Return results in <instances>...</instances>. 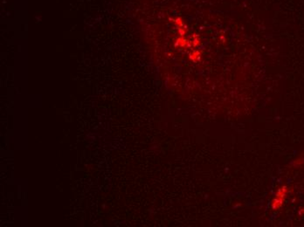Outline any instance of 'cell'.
I'll list each match as a JSON object with an SVG mask.
<instances>
[{
    "label": "cell",
    "instance_id": "1",
    "mask_svg": "<svg viewBox=\"0 0 304 227\" xmlns=\"http://www.w3.org/2000/svg\"><path fill=\"white\" fill-rule=\"evenodd\" d=\"M176 47H191V43L190 41H188L186 39L184 38V36H180L179 38L177 39L176 40Z\"/></svg>",
    "mask_w": 304,
    "mask_h": 227
},
{
    "label": "cell",
    "instance_id": "2",
    "mask_svg": "<svg viewBox=\"0 0 304 227\" xmlns=\"http://www.w3.org/2000/svg\"><path fill=\"white\" fill-rule=\"evenodd\" d=\"M284 200H285V199H282V198L274 197V198L273 201H272V204H271L272 209L274 210V211H277V210H279L280 208H281V206L283 205Z\"/></svg>",
    "mask_w": 304,
    "mask_h": 227
},
{
    "label": "cell",
    "instance_id": "3",
    "mask_svg": "<svg viewBox=\"0 0 304 227\" xmlns=\"http://www.w3.org/2000/svg\"><path fill=\"white\" fill-rule=\"evenodd\" d=\"M200 55H201V53H200L199 51H193L192 53H190L189 58H190L191 60H192V61H194V62H196V61H198V60L200 59Z\"/></svg>",
    "mask_w": 304,
    "mask_h": 227
},
{
    "label": "cell",
    "instance_id": "4",
    "mask_svg": "<svg viewBox=\"0 0 304 227\" xmlns=\"http://www.w3.org/2000/svg\"><path fill=\"white\" fill-rule=\"evenodd\" d=\"M299 214H300V215H304V207H303V208H301V209L300 210Z\"/></svg>",
    "mask_w": 304,
    "mask_h": 227
}]
</instances>
